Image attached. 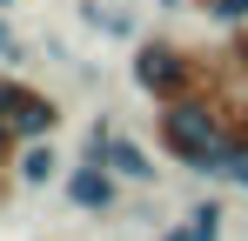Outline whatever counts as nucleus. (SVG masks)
I'll return each mask as SVG.
<instances>
[{"label":"nucleus","instance_id":"f257e3e1","mask_svg":"<svg viewBox=\"0 0 248 241\" xmlns=\"http://www.w3.org/2000/svg\"><path fill=\"white\" fill-rule=\"evenodd\" d=\"M127 80L161 107V101H188V94H228V80L215 74V54L188 47L181 34H141L127 40Z\"/></svg>","mask_w":248,"mask_h":241},{"label":"nucleus","instance_id":"f03ea898","mask_svg":"<svg viewBox=\"0 0 248 241\" xmlns=\"http://www.w3.org/2000/svg\"><path fill=\"white\" fill-rule=\"evenodd\" d=\"M155 148L168 167L181 174H215V161L228 154L221 141V94H188V101H161L155 107Z\"/></svg>","mask_w":248,"mask_h":241},{"label":"nucleus","instance_id":"7ed1b4c3","mask_svg":"<svg viewBox=\"0 0 248 241\" xmlns=\"http://www.w3.org/2000/svg\"><path fill=\"white\" fill-rule=\"evenodd\" d=\"M0 120L20 134V141H41V134H61V120H67V107L47 94V87H34V80H20L14 67H0Z\"/></svg>","mask_w":248,"mask_h":241},{"label":"nucleus","instance_id":"20e7f679","mask_svg":"<svg viewBox=\"0 0 248 241\" xmlns=\"http://www.w3.org/2000/svg\"><path fill=\"white\" fill-rule=\"evenodd\" d=\"M121 188L127 181L108 161H94V154H74L67 174H61V195H67V208H81V214H114L121 208Z\"/></svg>","mask_w":248,"mask_h":241},{"label":"nucleus","instance_id":"39448f33","mask_svg":"<svg viewBox=\"0 0 248 241\" xmlns=\"http://www.w3.org/2000/svg\"><path fill=\"white\" fill-rule=\"evenodd\" d=\"M108 167H114V174H121L127 188H161V148H148V141H134V134H121V127H114V134H108Z\"/></svg>","mask_w":248,"mask_h":241},{"label":"nucleus","instance_id":"423d86ee","mask_svg":"<svg viewBox=\"0 0 248 241\" xmlns=\"http://www.w3.org/2000/svg\"><path fill=\"white\" fill-rule=\"evenodd\" d=\"M61 174H67V161H61V148H54V134H41V141H20V154H14V181L34 195V188H61Z\"/></svg>","mask_w":248,"mask_h":241},{"label":"nucleus","instance_id":"0eeeda50","mask_svg":"<svg viewBox=\"0 0 248 241\" xmlns=\"http://www.w3.org/2000/svg\"><path fill=\"white\" fill-rule=\"evenodd\" d=\"M74 20L94 27V34L108 40H141V20H134V7H108V0H74Z\"/></svg>","mask_w":248,"mask_h":241},{"label":"nucleus","instance_id":"6e6552de","mask_svg":"<svg viewBox=\"0 0 248 241\" xmlns=\"http://www.w3.org/2000/svg\"><path fill=\"white\" fill-rule=\"evenodd\" d=\"M221 47H215V74L228 80L235 94H248V27H221Z\"/></svg>","mask_w":248,"mask_h":241},{"label":"nucleus","instance_id":"1a4fd4ad","mask_svg":"<svg viewBox=\"0 0 248 241\" xmlns=\"http://www.w3.org/2000/svg\"><path fill=\"white\" fill-rule=\"evenodd\" d=\"M181 221H188V241H221V235H228V201H221V195H202Z\"/></svg>","mask_w":248,"mask_h":241},{"label":"nucleus","instance_id":"9d476101","mask_svg":"<svg viewBox=\"0 0 248 241\" xmlns=\"http://www.w3.org/2000/svg\"><path fill=\"white\" fill-rule=\"evenodd\" d=\"M221 141L248 154V94H235V101L221 94Z\"/></svg>","mask_w":248,"mask_h":241},{"label":"nucleus","instance_id":"9b49d317","mask_svg":"<svg viewBox=\"0 0 248 241\" xmlns=\"http://www.w3.org/2000/svg\"><path fill=\"white\" fill-rule=\"evenodd\" d=\"M195 14H208L215 27H248V0H188Z\"/></svg>","mask_w":248,"mask_h":241},{"label":"nucleus","instance_id":"f8f14e48","mask_svg":"<svg viewBox=\"0 0 248 241\" xmlns=\"http://www.w3.org/2000/svg\"><path fill=\"white\" fill-rule=\"evenodd\" d=\"M14 60H27V40L14 34V20L0 14V67H14Z\"/></svg>","mask_w":248,"mask_h":241},{"label":"nucleus","instance_id":"ddd939ff","mask_svg":"<svg viewBox=\"0 0 248 241\" xmlns=\"http://www.w3.org/2000/svg\"><path fill=\"white\" fill-rule=\"evenodd\" d=\"M14 154H20V134H14V127H7V120H0V161H7V167H14Z\"/></svg>","mask_w":248,"mask_h":241},{"label":"nucleus","instance_id":"4468645a","mask_svg":"<svg viewBox=\"0 0 248 241\" xmlns=\"http://www.w3.org/2000/svg\"><path fill=\"white\" fill-rule=\"evenodd\" d=\"M14 188H20V181H14V167H7V161H0V208H7V201H14Z\"/></svg>","mask_w":248,"mask_h":241},{"label":"nucleus","instance_id":"2eb2a0df","mask_svg":"<svg viewBox=\"0 0 248 241\" xmlns=\"http://www.w3.org/2000/svg\"><path fill=\"white\" fill-rule=\"evenodd\" d=\"M155 241H188V221H168V228H161Z\"/></svg>","mask_w":248,"mask_h":241},{"label":"nucleus","instance_id":"dca6fc26","mask_svg":"<svg viewBox=\"0 0 248 241\" xmlns=\"http://www.w3.org/2000/svg\"><path fill=\"white\" fill-rule=\"evenodd\" d=\"M155 7H161V14H181V7H188V0H155Z\"/></svg>","mask_w":248,"mask_h":241},{"label":"nucleus","instance_id":"f3484780","mask_svg":"<svg viewBox=\"0 0 248 241\" xmlns=\"http://www.w3.org/2000/svg\"><path fill=\"white\" fill-rule=\"evenodd\" d=\"M14 7H20V0H0V14H14Z\"/></svg>","mask_w":248,"mask_h":241}]
</instances>
